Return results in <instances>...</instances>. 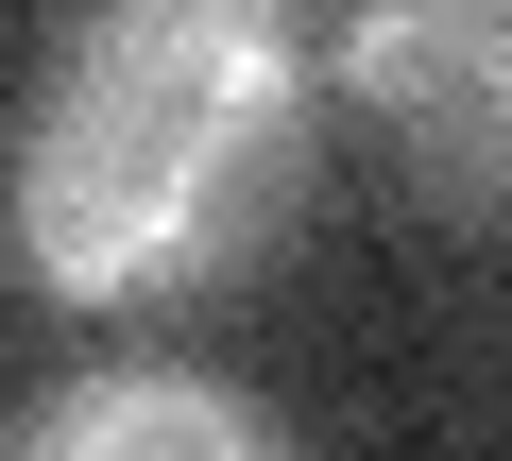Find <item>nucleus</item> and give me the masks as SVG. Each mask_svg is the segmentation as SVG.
I'll use <instances>...</instances> for the list:
<instances>
[{
	"label": "nucleus",
	"mask_w": 512,
	"mask_h": 461,
	"mask_svg": "<svg viewBox=\"0 0 512 461\" xmlns=\"http://www.w3.org/2000/svg\"><path fill=\"white\" fill-rule=\"evenodd\" d=\"M222 18H308V0H222Z\"/></svg>",
	"instance_id": "obj_4"
},
{
	"label": "nucleus",
	"mask_w": 512,
	"mask_h": 461,
	"mask_svg": "<svg viewBox=\"0 0 512 461\" xmlns=\"http://www.w3.org/2000/svg\"><path fill=\"white\" fill-rule=\"evenodd\" d=\"M35 444L52 461H274V410L239 376H69Z\"/></svg>",
	"instance_id": "obj_3"
},
{
	"label": "nucleus",
	"mask_w": 512,
	"mask_h": 461,
	"mask_svg": "<svg viewBox=\"0 0 512 461\" xmlns=\"http://www.w3.org/2000/svg\"><path fill=\"white\" fill-rule=\"evenodd\" d=\"M342 86L444 222H512V0H359Z\"/></svg>",
	"instance_id": "obj_2"
},
{
	"label": "nucleus",
	"mask_w": 512,
	"mask_h": 461,
	"mask_svg": "<svg viewBox=\"0 0 512 461\" xmlns=\"http://www.w3.org/2000/svg\"><path fill=\"white\" fill-rule=\"evenodd\" d=\"M291 205H308V69L274 52V18H222V0L86 18L0 171L18 274L69 308H188L274 257Z\"/></svg>",
	"instance_id": "obj_1"
}]
</instances>
